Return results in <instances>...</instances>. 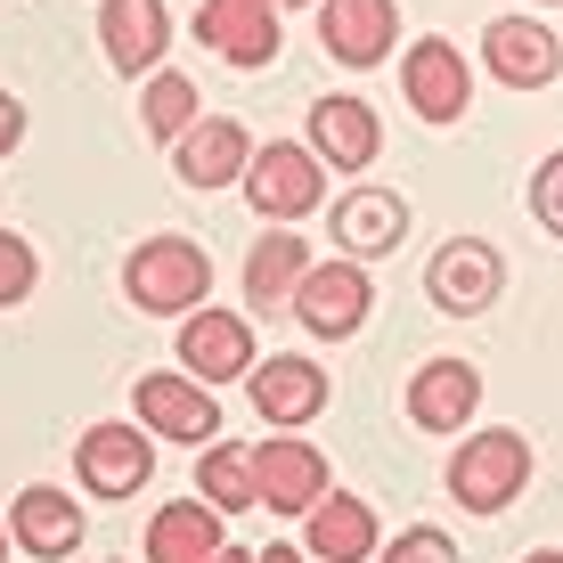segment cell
<instances>
[{
	"label": "cell",
	"instance_id": "1",
	"mask_svg": "<svg viewBox=\"0 0 563 563\" xmlns=\"http://www.w3.org/2000/svg\"><path fill=\"white\" fill-rule=\"evenodd\" d=\"M531 482V441L515 424H490V433H465L450 450V498L465 515H507L515 490Z\"/></svg>",
	"mask_w": 563,
	"mask_h": 563
},
{
	"label": "cell",
	"instance_id": "2",
	"mask_svg": "<svg viewBox=\"0 0 563 563\" xmlns=\"http://www.w3.org/2000/svg\"><path fill=\"white\" fill-rule=\"evenodd\" d=\"M123 295L155 310V319H188V310H205L212 295V254L188 238H147L140 254L123 262Z\"/></svg>",
	"mask_w": 563,
	"mask_h": 563
},
{
	"label": "cell",
	"instance_id": "3",
	"mask_svg": "<svg viewBox=\"0 0 563 563\" xmlns=\"http://www.w3.org/2000/svg\"><path fill=\"white\" fill-rule=\"evenodd\" d=\"M295 319L310 327L319 343H343V335H360L367 327V310H376V278H367V262H310V278L295 286Z\"/></svg>",
	"mask_w": 563,
	"mask_h": 563
},
{
	"label": "cell",
	"instance_id": "4",
	"mask_svg": "<svg viewBox=\"0 0 563 563\" xmlns=\"http://www.w3.org/2000/svg\"><path fill=\"white\" fill-rule=\"evenodd\" d=\"M74 474H82L90 498H131V490H147V474H155V433H147V424H90V433L74 441Z\"/></svg>",
	"mask_w": 563,
	"mask_h": 563
},
{
	"label": "cell",
	"instance_id": "5",
	"mask_svg": "<svg viewBox=\"0 0 563 563\" xmlns=\"http://www.w3.org/2000/svg\"><path fill=\"white\" fill-rule=\"evenodd\" d=\"M507 286V262H498L490 238H450L433 262H424V295H433L450 319H482Z\"/></svg>",
	"mask_w": 563,
	"mask_h": 563
},
{
	"label": "cell",
	"instance_id": "6",
	"mask_svg": "<svg viewBox=\"0 0 563 563\" xmlns=\"http://www.w3.org/2000/svg\"><path fill=\"white\" fill-rule=\"evenodd\" d=\"M245 197H254L262 221H302V212H319V147H295V140L254 147Z\"/></svg>",
	"mask_w": 563,
	"mask_h": 563
},
{
	"label": "cell",
	"instance_id": "7",
	"mask_svg": "<svg viewBox=\"0 0 563 563\" xmlns=\"http://www.w3.org/2000/svg\"><path fill=\"white\" fill-rule=\"evenodd\" d=\"M131 409H140V424L155 441H221V400L188 367L180 376H140L131 384Z\"/></svg>",
	"mask_w": 563,
	"mask_h": 563
},
{
	"label": "cell",
	"instance_id": "8",
	"mask_svg": "<svg viewBox=\"0 0 563 563\" xmlns=\"http://www.w3.org/2000/svg\"><path fill=\"white\" fill-rule=\"evenodd\" d=\"M180 367L197 384L254 376V319H245V310H188L180 319Z\"/></svg>",
	"mask_w": 563,
	"mask_h": 563
},
{
	"label": "cell",
	"instance_id": "9",
	"mask_svg": "<svg viewBox=\"0 0 563 563\" xmlns=\"http://www.w3.org/2000/svg\"><path fill=\"white\" fill-rule=\"evenodd\" d=\"M319 42H327L335 66L367 74L400 49V9L393 0H319Z\"/></svg>",
	"mask_w": 563,
	"mask_h": 563
},
{
	"label": "cell",
	"instance_id": "10",
	"mask_svg": "<svg viewBox=\"0 0 563 563\" xmlns=\"http://www.w3.org/2000/svg\"><path fill=\"white\" fill-rule=\"evenodd\" d=\"M482 409V376H474V360H424L417 376H409V424L417 433H465Z\"/></svg>",
	"mask_w": 563,
	"mask_h": 563
},
{
	"label": "cell",
	"instance_id": "11",
	"mask_svg": "<svg viewBox=\"0 0 563 563\" xmlns=\"http://www.w3.org/2000/svg\"><path fill=\"white\" fill-rule=\"evenodd\" d=\"M482 57H490V74L507 90H548L555 74H563V49H555V33L539 25V16H490Z\"/></svg>",
	"mask_w": 563,
	"mask_h": 563
},
{
	"label": "cell",
	"instance_id": "12",
	"mask_svg": "<svg viewBox=\"0 0 563 563\" xmlns=\"http://www.w3.org/2000/svg\"><path fill=\"white\" fill-rule=\"evenodd\" d=\"M197 42L221 49L229 66H269L278 57V0H205Z\"/></svg>",
	"mask_w": 563,
	"mask_h": 563
},
{
	"label": "cell",
	"instance_id": "13",
	"mask_svg": "<svg viewBox=\"0 0 563 563\" xmlns=\"http://www.w3.org/2000/svg\"><path fill=\"white\" fill-rule=\"evenodd\" d=\"M327 229H335V245L352 262H384L400 238H409V205H400L393 188H343L335 212H327Z\"/></svg>",
	"mask_w": 563,
	"mask_h": 563
},
{
	"label": "cell",
	"instance_id": "14",
	"mask_svg": "<svg viewBox=\"0 0 563 563\" xmlns=\"http://www.w3.org/2000/svg\"><path fill=\"white\" fill-rule=\"evenodd\" d=\"M245 384H254V417L269 424V433H295V424H310V417L327 409V376H319V367H310L302 352L262 360Z\"/></svg>",
	"mask_w": 563,
	"mask_h": 563
},
{
	"label": "cell",
	"instance_id": "15",
	"mask_svg": "<svg viewBox=\"0 0 563 563\" xmlns=\"http://www.w3.org/2000/svg\"><path fill=\"white\" fill-rule=\"evenodd\" d=\"M400 90H409V107L424 114V123H457L465 99H474V74H465V57L441 42H417L409 57H400Z\"/></svg>",
	"mask_w": 563,
	"mask_h": 563
},
{
	"label": "cell",
	"instance_id": "16",
	"mask_svg": "<svg viewBox=\"0 0 563 563\" xmlns=\"http://www.w3.org/2000/svg\"><path fill=\"white\" fill-rule=\"evenodd\" d=\"M9 531H16V548H25L33 563H66L74 548H82L90 515L74 507V490H49V482H33V490L9 507Z\"/></svg>",
	"mask_w": 563,
	"mask_h": 563
},
{
	"label": "cell",
	"instance_id": "17",
	"mask_svg": "<svg viewBox=\"0 0 563 563\" xmlns=\"http://www.w3.org/2000/svg\"><path fill=\"white\" fill-rule=\"evenodd\" d=\"M254 474H262V507L269 515H310L327 498V457L310 441H254Z\"/></svg>",
	"mask_w": 563,
	"mask_h": 563
},
{
	"label": "cell",
	"instance_id": "18",
	"mask_svg": "<svg viewBox=\"0 0 563 563\" xmlns=\"http://www.w3.org/2000/svg\"><path fill=\"white\" fill-rule=\"evenodd\" d=\"M99 42L114 57V74H155L172 49V9L164 0H107L99 9Z\"/></svg>",
	"mask_w": 563,
	"mask_h": 563
},
{
	"label": "cell",
	"instance_id": "19",
	"mask_svg": "<svg viewBox=\"0 0 563 563\" xmlns=\"http://www.w3.org/2000/svg\"><path fill=\"white\" fill-rule=\"evenodd\" d=\"M302 548L319 563H367L376 555V507L352 498V490H327L319 507L302 515Z\"/></svg>",
	"mask_w": 563,
	"mask_h": 563
},
{
	"label": "cell",
	"instance_id": "20",
	"mask_svg": "<svg viewBox=\"0 0 563 563\" xmlns=\"http://www.w3.org/2000/svg\"><path fill=\"white\" fill-rule=\"evenodd\" d=\"M310 147L335 172H367L376 147H384V123H376V107H360V99H319L310 107Z\"/></svg>",
	"mask_w": 563,
	"mask_h": 563
},
{
	"label": "cell",
	"instance_id": "21",
	"mask_svg": "<svg viewBox=\"0 0 563 563\" xmlns=\"http://www.w3.org/2000/svg\"><path fill=\"white\" fill-rule=\"evenodd\" d=\"M172 164H180L188 188H229V180H245V164H254V140H245V123L212 114V123H197L180 147H172Z\"/></svg>",
	"mask_w": 563,
	"mask_h": 563
},
{
	"label": "cell",
	"instance_id": "22",
	"mask_svg": "<svg viewBox=\"0 0 563 563\" xmlns=\"http://www.w3.org/2000/svg\"><path fill=\"white\" fill-rule=\"evenodd\" d=\"M310 262H319V254H310L295 229L278 221V229L254 245V262H245V302H254V310H286V302H295V286L310 278Z\"/></svg>",
	"mask_w": 563,
	"mask_h": 563
},
{
	"label": "cell",
	"instance_id": "23",
	"mask_svg": "<svg viewBox=\"0 0 563 563\" xmlns=\"http://www.w3.org/2000/svg\"><path fill=\"white\" fill-rule=\"evenodd\" d=\"M221 555V507L212 498H197V507H155L147 522V563H212Z\"/></svg>",
	"mask_w": 563,
	"mask_h": 563
},
{
	"label": "cell",
	"instance_id": "24",
	"mask_svg": "<svg viewBox=\"0 0 563 563\" xmlns=\"http://www.w3.org/2000/svg\"><path fill=\"white\" fill-rule=\"evenodd\" d=\"M197 498H212L221 515H245V507H262V474H254V450H245V441H205V457H197Z\"/></svg>",
	"mask_w": 563,
	"mask_h": 563
},
{
	"label": "cell",
	"instance_id": "25",
	"mask_svg": "<svg viewBox=\"0 0 563 563\" xmlns=\"http://www.w3.org/2000/svg\"><path fill=\"white\" fill-rule=\"evenodd\" d=\"M140 123H147V140L180 147L188 131H197V82H188V74H147V99H140Z\"/></svg>",
	"mask_w": 563,
	"mask_h": 563
},
{
	"label": "cell",
	"instance_id": "26",
	"mask_svg": "<svg viewBox=\"0 0 563 563\" xmlns=\"http://www.w3.org/2000/svg\"><path fill=\"white\" fill-rule=\"evenodd\" d=\"M42 286V262H33V245L16 238V229H0V310H16Z\"/></svg>",
	"mask_w": 563,
	"mask_h": 563
},
{
	"label": "cell",
	"instance_id": "27",
	"mask_svg": "<svg viewBox=\"0 0 563 563\" xmlns=\"http://www.w3.org/2000/svg\"><path fill=\"white\" fill-rule=\"evenodd\" d=\"M384 563H457V539L433 531V522H417V531H400L393 548H384Z\"/></svg>",
	"mask_w": 563,
	"mask_h": 563
},
{
	"label": "cell",
	"instance_id": "28",
	"mask_svg": "<svg viewBox=\"0 0 563 563\" xmlns=\"http://www.w3.org/2000/svg\"><path fill=\"white\" fill-rule=\"evenodd\" d=\"M531 212H539V229L548 238H563V147L539 164V180H531Z\"/></svg>",
	"mask_w": 563,
	"mask_h": 563
},
{
	"label": "cell",
	"instance_id": "29",
	"mask_svg": "<svg viewBox=\"0 0 563 563\" xmlns=\"http://www.w3.org/2000/svg\"><path fill=\"white\" fill-rule=\"evenodd\" d=\"M16 140H25V107L0 90V155H16Z\"/></svg>",
	"mask_w": 563,
	"mask_h": 563
},
{
	"label": "cell",
	"instance_id": "30",
	"mask_svg": "<svg viewBox=\"0 0 563 563\" xmlns=\"http://www.w3.org/2000/svg\"><path fill=\"white\" fill-rule=\"evenodd\" d=\"M254 563H319V555H302V548H286V539H278V548H262Z\"/></svg>",
	"mask_w": 563,
	"mask_h": 563
},
{
	"label": "cell",
	"instance_id": "31",
	"mask_svg": "<svg viewBox=\"0 0 563 563\" xmlns=\"http://www.w3.org/2000/svg\"><path fill=\"white\" fill-rule=\"evenodd\" d=\"M212 563H254V555H245V548H221V555H212Z\"/></svg>",
	"mask_w": 563,
	"mask_h": 563
},
{
	"label": "cell",
	"instance_id": "32",
	"mask_svg": "<svg viewBox=\"0 0 563 563\" xmlns=\"http://www.w3.org/2000/svg\"><path fill=\"white\" fill-rule=\"evenodd\" d=\"M522 563H563V548H539V555H522Z\"/></svg>",
	"mask_w": 563,
	"mask_h": 563
},
{
	"label": "cell",
	"instance_id": "33",
	"mask_svg": "<svg viewBox=\"0 0 563 563\" xmlns=\"http://www.w3.org/2000/svg\"><path fill=\"white\" fill-rule=\"evenodd\" d=\"M9 548H16V531H9V522H0V563H9Z\"/></svg>",
	"mask_w": 563,
	"mask_h": 563
},
{
	"label": "cell",
	"instance_id": "34",
	"mask_svg": "<svg viewBox=\"0 0 563 563\" xmlns=\"http://www.w3.org/2000/svg\"><path fill=\"white\" fill-rule=\"evenodd\" d=\"M278 9H319V0H278Z\"/></svg>",
	"mask_w": 563,
	"mask_h": 563
},
{
	"label": "cell",
	"instance_id": "35",
	"mask_svg": "<svg viewBox=\"0 0 563 563\" xmlns=\"http://www.w3.org/2000/svg\"><path fill=\"white\" fill-rule=\"evenodd\" d=\"M114 563H123V555H114Z\"/></svg>",
	"mask_w": 563,
	"mask_h": 563
},
{
	"label": "cell",
	"instance_id": "36",
	"mask_svg": "<svg viewBox=\"0 0 563 563\" xmlns=\"http://www.w3.org/2000/svg\"><path fill=\"white\" fill-rule=\"evenodd\" d=\"M548 9H555V0H548Z\"/></svg>",
	"mask_w": 563,
	"mask_h": 563
}]
</instances>
